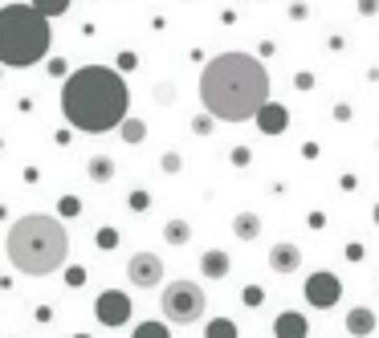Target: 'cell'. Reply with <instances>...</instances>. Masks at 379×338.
I'll return each instance as SVG.
<instances>
[{
    "instance_id": "obj_1",
    "label": "cell",
    "mask_w": 379,
    "mask_h": 338,
    "mask_svg": "<svg viewBox=\"0 0 379 338\" xmlns=\"http://www.w3.org/2000/svg\"><path fill=\"white\" fill-rule=\"evenodd\" d=\"M269 102V74L253 53H216L200 74V106L220 123H253Z\"/></svg>"
},
{
    "instance_id": "obj_2",
    "label": "cell",
    "mask_w": 379,
    "mask_h": 338,
    "mask_svg": "<svg viewBox=\"0 0 379 338\" xmlns=\"http://www.w3.org/2000/svg\"><path fill=\"white\" fill-rule=\"evenodd\" d=\"M126 110H130V90L123 74L110 66H82L61 86V115L74 130H86V135L119 130Z\"/></svg>"
},
{
    "instance_id": "obj_3",
    "label": "cell",
    "mask_w": 379,
    "mask_h": 338,
    "mask_svg": "<svg viewBox=\"0 0 379 338\" xmlns=\"http://www.w3.org/2000/svg\"><path fill=\"white\" fill-rule=\"evenodd\" d=\"M4 253L8 265L25 277H49L66 265L70 257V232L57 216L45 212H29L21 220H12L8 237H4Z\"/></svg>"
},
{
    "instance_id": "obj_4",
    "label": "cell",
    "mask_w": 379,
    "mask_h": 338,
    "mask_svg": "<svg viewBox=\"0 0 379 338\" xmlns=\"http://www.w3.org/2000/svg\"><path fill=\"white\" fill-rule=\"evenodd\" d=\"M49 17L29 0V4H4L0 8V61L12 70L37 66L49 53Z\"/></svg>"
},
{
    "instance_id": "obj_5",
    "label": "cell",
    "mask_w": 379,
    "mask_h": 338,
    "mask_svg": "<svg viewBox=\"0 0 379 338\" xmlns=\"http://www.w3.org/2000/svg\"><path fill=\"white\" fill-rule=\"evenodd\" d=\"M159 310H164V318L175 322V326H192V322H200V318H204V310H208V294L200 290V281L175 277V281L164 286V294H159Z\"/></svg>"
},
{
    "instance_id": "obj_6",
    "label": "cell",
    "mask_w": 379,
    "mask_h": 338,
    "mask_svg": "<svg viewBox=\"0 0 379 338\" xmlns=\"http://www.w3.org/2000/svg\"><path fill=\"white\" fill-rule=\"evenodd\" d=\"M126 281H130L135 290H155V286H164V257L147 253V249L130 253L126 257Z\"/></svg>"
},
{
    "instance_id": "obj_7",
    "label": "cell",
    "mask_w": 379,
    "mask_h": 338,
    "mask_svg": "<svg viewBox=\"0 0 379 338\" xmlns=\"http://www.w3.org/2000/svg\"><path fill=\"white\" fill-rule=\"evenodd\" d=\"M306 301L314 306V310H331L342 301V281H338L331 269H318V273H310L306 277Z\"/></svg>"
},
{
    "instance_id": "obj_8",
    "label": "cell",
    "mask_w": 379,
    "mask_h": 338,
    "mask_svg": "<svg viewBox=\"0 0 379 338\" xmlns=\"http://www.w3.org/2000/svg\"><path fill=\"white\" fill-rule=\"evenodd\" d=\"M94 314H98L102 326H123L126 318H130V297L123 290H102L98 301H94Z\"/></svg>"
},
{
    "instance_id": "obj_9",
    "label": "cell",
    "mask_w": 379,
    "mask_h": 338,
    "mask_svg": "<svg viewBox=\"0 0 379 338\" xmlns=\"http://www.w3.org/2000/svg\"><path fill=\"white\" fill-rule=\"evenodd\" d=\"M253 123H257V130H261V135L278 139V135H286V127H290V110H286L282 102H273V98H269V102L257 110V119H253Z\"/></svg>"
},
{
    "instance_id": "obj_10",
    "label": "cell",
    "mask_w": 379,
    "mask_h": 338,
    "mask_svg": "<svg viewBox=\"0 0 379 338\" xmlns=\"http://www.w3.org/2000/svg\"><path fill=\"white\" fill-rule=\"evenodd\" d=\"M269 269L282 273V277L298 273V269H302V245H294V241H278V245H269Z\"/></svg>"
},
{
    "instance_id": "obj_11",
    "label": "cell",
    "mask_w": 379,
    "mask_h": 338,
    "mask_svg": "<svg viewBox=\"0 0 379 338\" xmlns=\"http://www.w3.org/2000/svg\"><path fill=\"white\" fill-rule=\"evenodd\" d=\"M273 335L278 338H306L310 335V322H306L302 310H282V314L273 318Z\"/></svg>"
},
{
    "instance_id": "obj_12",
    "label": "cell",
    "mask_w": 379,
    "mask_h": 338,
    "mask_svg": "<svg viewBox=\"0 0 379 338\" xmlns=\"http://www.w3.org/2000/svg\"><path fill=\"white\" fill-rule=\"evenodd\" d=\"M379 326L376 310H367V306H355V310H347V335L355 338H371Z\"/></svg>"
},
{
    "instance_id": "obj_13",
    "label": "cell",
    "mask_w": 379,
    "mask_h": 338,
    "mask_svg": "<svg viewBox=\"0 0 379 338\" xmlns=\"http://www.w3.org/2000/svg\"><path fill=\"white\" fill-rule=\"evenodd\" d=\"M229 269H233V261H229L224 249H204V253H200V273H204L208 281H224Z\"/></svg>"
},
{
    "instance_id": "obj_14",
    "label": "cell",
    "mask_w": 379,
    "mask_h": 338,
    "mask_svg": "<svg viewBox=\"0 0 379 338\" xmlns=\"http://www.w3.org/2000/svg\"><path fill=\"white\" fill-rule=\"evenodd\" d=\"M233 237L237 241H257L261 237V216L257 212H237L233 216Z\"/></svg>"
},
{
    "instance_id": "obj_15",
    "label": "cell",
    "mask_w": 379,
    "mask_h": 338,
    "mask_svg": "<svg viewBox=\"0 0 379 338\" xmlns=\"http://www.w3.org/2000/svg\"><path fill=\"white\" fill-rule=\"evenodd\" d=\"M86 175H90V183H110L115 179V159L110 155H90L86 159Z\"/></svg>"
},
{
    "instance_id": "obj_16",
    "label": "cell",
    "mask_w": 379,
    "mask_h": 338,
    "mask_svg": "<svg viewBox=\"0 0 379 338\" xmlns=\"http://www.w3.org/2000/svg\"><path fill=\"white\" fill-rule=\"evenodd\" d=\"M164 241L175 245V249H179V245H188V241H192V224H188L184 216H171L168 224H164Z\"/></svg>"
},
{
    "instance_id": "obj_17",
    "label": "cell",
    "mask_w": 379,
    "mask_h": 338,
    "mask_svg": "<svg viewBox=\"0 0 379 338\" xmlns=\"http://www.w3.org/2000/svg\"><path fill=\"white\" fill-rule=\"evenodd\" d=\"M119 135H123V143L139 147V143L147 139V123H143V119H130V115H126L123 123H119Z\"/></svg>"
},
{
    "instance_id": "obj_18",
    "label": "cell",
    "mask_w": 379,
    "mask_h": 338,
    "mask_svg": "<svg viewBox=\"0 0 379 338\" xmlns=\"http://www.w3.org/2000/svg\"><path fill=\"white\" fill-rule=\"evenodd\" d=\"M204 338H241V330H237L233 318H212L208 326H204Z\"/></svg>"
},
{
    "instance_id": "obj_19",
    "label": "cell",
    "mask_w": 379,
    "mask_h": 338,
    "mask_svg": "<svg viewBox=\"0 0 379 338\" xmlns=\"http://www.w3.org/2000/svg\"><path fill=\"white\" fill-rule=\"evenodd\" d=\"M130 338H171L168 335V318H164V322H139Z\"/></svg>"
},
{
    "instance_id": "obj_20",
    "label": "cell",
    "mask_w": 379,
    "mask_h": 338,
    "mask_svg": "<svg viewBox=\"0 0 379 338\" xmlns=\"http://www.w3.org/2000/svg\"><path fill=\"white\" fill-rule=\"evenodd\" d=\"M33 4L41 8L49 21H53V17H66V12H70V0H33Z\"/></svg>"
},
{
    "instance_id": "obj_21",
    "label": "cell",
    "mask_w": 379,
    "mask_h": 338,
    "mask_svg": "<svg viewBox=\"0 0 379 338\" xmlns=\"http://www.w3.org/2000/svg\"><path fill=\"white\" fill-rule=\"evenodd\" d=\"M216 123H220V119L204 110V115H196V119H192V135H200V139H208V135H212V127H216Z\"/></svg>"
},
{
    "instance_id": "obj_22",
    "label": "cell",
    "mask_w": 379,
    "mask_h": 338,
    "mask_svg": "<svg viewBox=\"0 0 379 338\" xmlns=\"http://www.w3.org/2000/svg\"><path fill=\"white\" fill-rule=\"evenodd\" d=\"M126 208H130V212H147V208H151V192H143V188H135V192L126 196Z\"/></svg>"
},
{
    "instance_id": "obj_23",
    "label": "cell",
    "mask_w": 379,
    "mask_h": 338,
    "mask_svg": "<svg viewBox=\"0 0 379 338\" xmlns=\"http://www.w3.org/2000/svg\"><path fill=\"white\" fill-rule=\"evenodd\" d=\"M159 168H164V175H179V171H184V155H179V151H164Z\"/></svg>"
},
{
    "instance_id": "obj_24",
    "label": "cell",
    "mask_w": 379,
    "mask_h": 338,
    "mask_svg": "<svg viewBox=\"0 0 379 338\" xmlns=\"http://www.w3.org/2000/svg\"><path fill=\"white\" fill-rule=\"evenodd\" d=\"M94 241H98V249H102V253L119 249V232H115V228H98V237H94Z\"/></svg>"
},
{
    "instance_id": "obj_25",
    "label": "cell",
    "mask_w": 379,
    "mask_h": 338,
    "mask_svg": "<svg viewBox=\"0 0 379 338\" xmlns=\"http://www.w3.org/2000/svg\"><path fill=\"white\" fill-rule=\"evenodd\" d=\"M229 159H233V168H249L253 151H249V147H233V151H229Z\"/></svg>"
},
{
    "instance_id": "obj_26",
    "label": "cell",
    "mask_w": 379,
    "mask_h": 338,
    "mask_svg": "<svg viewBox=\"0 0 379 338\" xmlns=\"http://www.w3.org/2000/svg\"><path fill=\"white\" fill-rule=\"evenodd\" d=\"M294 90L310 94V90H314V74H310V70H298V74H294Z\"/></svg>"
},
{
    "instance_id": "obj_27",
    "label": "cell",
    "mask_w": 379,
    "mask_h": 338,
    "mask_svg": "<svg viewBox=\"0 0 379 338\" xmlns=\"http://www.w3.org/2000/svg\"><path fill=\"white\" fill-rule=\"evenodd\" d=\"M261 301H265V290H261V286H245V306H249V310H257Z\"/></svg>"
},
{
    "instance_id": "obj_28",
    "label": "cell",
    "mask_w": 379,
    "mask_h": 338,
    "mask_svg": "<svg viewBox=\"0 0 379 338\" xmlns=\"http://www.w3.org/2000/svg\"><path fill=\"white\" fill-rule=\"evenodd\" d=\"M82 212V200L78 196H61V216H78Z\"/></svg>"
},
{
    "instance_id": "obj_29",
    "label": "cell",
    "mask_w": 379,
    "mask_h": 338,
    "mask_svg": "<svg viewBox=\"0 0 379 338\" xmlns=\"http://www.w3.org/2000/svg\"><path fill=\"white\" fill-rule=\"evenodd\" d=\"M155 102H175V86L159 82V86H155Z\"/></svg>"
},
{
    "instance_id": "obj_30",
    "label": "cell",
    "mask_w": 379,
    "mask_h": 338,
    "mask_svg": "<svg viewBox=\"0 0 379 338\" xmlns=\"http://www.w3.org/2000/svg\"><path fill=\"white\" fill-rule=\"evenodd\" d=\"M306 17H310V4L294 0V4H290V21H306Z\"/></svg>"
},
{
    "instance_id": "obj_31",
    "label": "cell",
    "mask_w": 379,
    "mask_h": 338,
    "mask_svg": "<svg viewBox=\"0 0 379 338\" xmlns=\"http://www.w3.org/2000/svg\"><path fill=\"white\" fill-rule=\"evenodd\" d=\"M355 8H359V12H363V17H376V12H379V0H359V4H355Z\"/></svg>"
},
{
    "instance_id": "obj_32",
    "label": "cell",
    "mask_w": 379,
    "mask_h": 338,
    "mask_svg": "<svg viewBox=\"0 0 379 338\" xmlns=\"http://www.w3.org/2000/svg\"><path fill=\"white\" fill-rule=\"evenodd\" d=\"M331 115H335L338 123H351V106H347V102H335V110H331Z\"/></svg>"
},
{
    "instance_id": "obj_33",
    "label": "cell",
    "mask_w": 379,
    "mask_h": 338,
    "mask_svg": "<svg viewBox=\"0 0 379 338\" xmlns=\"http://www.w3.org/2000/svg\"><path fill=\"white\" fill-rule=\"evenodd\" d=\"M347 257L351 261H363V245H347Z\"/></svg>"
},
{
    "instance_id": "obj_34",
    "label": "cell",
    "mask_w": 379,
    "mask_h": 338,
    "mask_svg": "<svg viewBox=\"0 0 379 338\" xmlns=\"http://www.w3.org/2000/svg\"><path fill=\"white\" fill-rule=\"evenodd\" d=\"M371 220H376V224H379V204H376V208H371Z\"/></svg>"
},
{
    "instance_id": "obj_35",
    "label": "cell",
    "mask_w": 379,
    "mask_h": 338,
    "mask_svg": "<svg viewBox=\"0 0 379 338\" xmlns=\"http://www.w3.org/2000/svg\"><path fill=\"white\" fill-rule=\"evenodd\" d=\"M0 70H4V61H0ZM0 78H4V74H0Z\"/></svg>"
},
{
    "instance_id": "obj_36",
    "label": "cell",
    "mask_w": 379,
    "mask_h": 338,
    "mask_svg": "<svg viewBox=\"0 0 379 338\" xmlns=\"http://www.w3.org/2000/svg\"><path fill=\"white\" fill-rule=\"evenodd\" d=\"M0 147H4V139H0Z\"/></svg>"
},
{
    "instance_id": "obj_37",
    "label": "cell",
    "mask_w": 379,
    "mask_h": 338,
    "mask_svg": "<svg viewBox=\"0 0 379 338\" xmlns=\"http://www.w3.org/2000/svg\"><path fill=\"white\" fill-rule=\"evenodd\" d=\"M78 338H86V335H78Z\"/></svg>"
}]
</instances>
